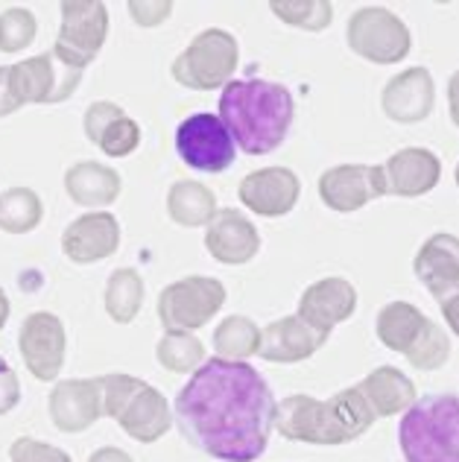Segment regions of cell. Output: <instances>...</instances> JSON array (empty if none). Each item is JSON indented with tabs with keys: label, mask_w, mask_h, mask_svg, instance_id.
Instances as JSON below:
<instances>
[{
	"label": "cell",
	"mask_w": 459,
	"mask_h": 462,
	"mask_svg": "<svg viewBox=\"0 0 459 462\" xmlns=\"http://www.w3.org/2000/svg\"><path fill=\"white\" fill-rule=\"evenodd\" d=\"M18 401H21V383L9 363L0 360V416H6Z\"/></svg>",
	"instance_id": "d590c367"
},
{
	"label": "cell",
	"mask_w": 459,
	"mask_h": 462,
	"mask_svg": "<svg viewBox=\"0 0 459 462\" xmlns=\"http://www.w3.org/2000/svg\"><path fill=\"white\" fill-rule=\"evenodd\" d=\"M176 152L188 167L199 170V173H223L234 164L237 143L220 115L197 112L179 124Z\"/></svg>",
	"instance_id": "30bf717a"
},
{
	"label": "cell",
	"mask_w": 459,
	"mask_h": 462,
	"mask_svg": "<svg viewBox=\"0 0 459 462\" xmlns=\"http://www.w3.org/2000/svg\"><path fill=\"white\" fill-rule=\"evenodd\" d=\"M9 70H12V65L0 68V117H6V115L15 112V108H21V103L15 100V94H12Z\"/></svg>",
	"instance_id": "8d00e7d4"
},
{
	"label": "cell",
	"mask_w": 459,
	"mask_h": 462,
	"mask_svg": "<svg viewBox=\"0 0 459 462\" xmlns=\"http://www.w3.org/2000/svg\"><path fill=\"white\" fill-rule=\"evenodd\" d=\"M448 108H451V120L456 124V129H459V70L451 77V82H448Z\"/></svg>",
	"instance_id": "ab89813d"
},
{
	"label": "cell",
	"mask_w": 459,
	"mask_h": 462,
	"mask_svg": "<svg viewBox=\"0 0 459 462\" xmlns=\"http://www.w3.org/2000/svg\"><path fill=\"white\" fill-rule=\"evenodd\" d=\"M173 4L170 0H138V4H129V15L135 18V23L141 27H159L167 18H170Z\"/></svg>",
	"instance_id": "e575fe53"
},
{
	"label": "cell",
	"mask_w": 459,
	"mask_h": 462,
	"mask_svg": "<svg viewBox=\"0 0 459 462\" xmlns=\"http://www.w3.org/2000/svg\"><path fill=\"white\" fill-rule=\"evenodd\" d=\"M225 305L223 282L208 275H190L182 282H173L159 296V319L167 331H197L208 325L220 308Z\"/></svg>",
	"instance_id": "ba28073f"
},
{
	"label": "cell",
	"mask_w": 459,
	"mask_h": 462,
	"mask_svg": "<svg viewBox=\"0 0 459 462\" xmlns=\"http://www.w3.org/2000/svg\"><path fill=\"white\" fill-rule=\"evenodd\" d=\"M436 103V85L427 68H407L386 82L381 106L395 124H418L433 112Z\"/></svg>",
	"instance_id": "ac0fdd59"
},
{
	"label": "cell",
	"mask_w": 459,
	"mask_h": 462,
	"mask_svg": "<svg viewBox=\"0 0 459 462\" xmlns=\"http://www.w3.org/2000/svg\"><path fill=\"white\" fill-rule=\"evenodd\" d=\"M59 12H62V30H59L53 53L62 65L86 70L106 44L108 9L100 0H86V4L68 0L59 6Z\"/></svg>",
	"instance_id": "9c48e42d"
},
{
	"label": "cell",
	"mask_w": 459,
	"mask_h": 462,
	"mask_svg": "<svg viewBox=\"0 0 459 462\" xmlns=\"http://www.w3.org/2000/svg\"><path fill=\"white\" fill-rule=\"evenodd\" d=\"M348 47L374 65H395L409 53L407 23L383 6H363L348 21Z\"/></svg>",
	"instance_id": "8fae6325"
},
{
	"label": "cell",
	"mask_w": 459,
	"mask_h": 462,
	"mask_svg": "<svg viewBox=\"0 0 459 462\" xmlns=\"http://www.w3.org/2000/svg\"><path fill=\"white\" fill-rule=\"evenodd\" d=\"M205 228H208L205 231V249L220 263H249L261 249V235L255 223L234 208H220Z\"/></svg>",
	"instance_id": "d6986e66"
},
{
	"label": "cell",
	"mask_w": 459,
	"mask_h": 462,
	"mask_svg": "<svg viewBox=\"0 0 459 462\" xmlns=\"http://www.w3.org/2000/svg\"><path fill=\"white\" fill-rule=\"evenodd\" d=\"M298 176L287 167H263L240 181V202L261 217H284L298 202Z\"/></svg>",
	"instance_id": "2e32d148"
},
{
	"label": "cell",
	"mask_w": 459,
	"mask_h": 462,
	"mask_svg": "<svg viewBox=\"0 0 459 462\" xmlns=\"http://www.w3.org/2000/svg\"><path fill=\"white\" fill-rule=\"evenodd\" d=\"M237 59H240V47L232 32L205 30L185 47V53L176 56L173 79L190 91L225 88L237 70Z\"/></svg>",
	"instance_id": "52a82bcc"
},
{
	"label": "cell",
	"mask_w": 459,
	"mask_h": 462,
	"mask_svg": "<svg viewBox=\"0 0 459 462\" xmlns=\"http://www.w3.org/2000/svg\"><path fill=\"white\" fill-rule=\"evenodd\" d=\"M270 383L243 360L211 357L190 374L173 401L179 433L223 462H255L275 428Z\"/></svg>",
	"instance_id": "6da1fadb"
},
{
	"label": "cell",
	"mask_w": 459,
	"mask_h": 462,
	"mask_svg": "<svg viewBox=\"0 0 459 462\" xmlns=\"http://www.w3.org/2000/svg\"><path fill=\"white\" fill-rule=\"evenodd\" d=\"M357 389L363 393L369 401V407L374 410V416H395V412H404L416 404V383L407 378L401 369L395 366H381L372 374H366L363 381L357 383Z\"/></svg>",
	"instance_id": "484cf974"
},
{
	"label": "cell",
	"mask_w": 459,
	"mask_h": 462,
	"mask_svg": "<svg viewBox=\"0 0 459 462\" xmlns=\"http://www.w3.org/2000/svg\"><path fill=\"white\" fill-rule=\"evenodd\" d=\"M216 211L220 208H216L214 190L199 185V181L182 179L170 188V193H167V214H170L173 223L185 226V228L208 226Z\"/></svg>",
	"instance_id": "4316f807"
},
{
	"label": "cell",
	"mask_w": 459,
	"mask_h": 462,
	"mask_svg": "<svg viewBox=\"0 0 459 462\" xmlns=\"http://www.w3.org/2000/svg\"><path fill=\"white\" fill-rule=\"evenodd\" d=\"M378 339L392 351H401L418 372H436L451 357V337L409 301H390L378 313Z\"/></svg>",
	"instance_id": "8992f818"
},
{
	"label": "cell",
	"mask_w": 459,
	"mask_h": 462,
	"mask_svg": "<svg viewBox=\"0 0 459 462\" xmlns=\"http://www.w3.org/2000/svg\"><path fill=\"white\" fill-rule=\"evenodd\" d=\"M82 129L86 138L96 143L108 158H124L138 150L141 143V126L132 120L117 103H91L82 117Z\"/></svg>",
	"instance_id": "7402d4cb"
},
{
	"label": "cell",
	"mask_w": 459,
	"mask_h": 462,
	"mask_svg": "<svg viewBox=\"0 0 459 462\" xmlns=\"http://www.w3.org/2000/svg\"><path fill=\"white\" fill-rule=\"evenodd\" d=\"M270 9L284 23H289V27L310 30V32L325 30L334 18V6L328 0H278Z\"/></svg>",
	"instance_id": "1f68e13d"
},
{
	"label": "cell",
	"mask_w": 459,
	"mask_h": 462,
	"mask_svg": "<svg viewBox=\"0 0 459 462\" xmlns=\"http://www.w3.org/2000/svg\"><path fill=\"white\" fill-rule=\"evenodd\" d=\"M293 115V94L270 79H232L220 97L223 124L249 155H267L281 147Z\"/></svg>",
	"instance_id": "7a4b0ae2"
},
{
	"label": "cell",
	"mask_w": 459,
	"mask_h": 462,
	"mask_svg": "<svg viewBox=\"0 0 459 462\" xmlns=\"http://www.w3.org/2000/svg\"><path fill=\"white\" fill-rule=\"evenodd\" d=\"M9 459L12 462H74L62 448L39 442V439H32V436H21V439L12 442Z\"/></svg>",
	"instance_id": "836d02e7"
},
{
	"label": "cell",
	"mask_w": 459,
	"mask_h": 462,
	"mask_svg": "<svg viewBox=\"0 0 459 462\" xmlns=\"http://www.w3.org/2000/svg\"><path fill=\"white\" fill-rule=\"evenodd\" d=\"M413 270L436 301L459 293V237L448 235V231H436L433 237H427L416 254Z\"/></svg>",
	"instance_id": "44dd1931"
},
{
	"label": "cell",
	"mask_w": 459,
	"mask_h": 462,
	"mask_svg": "<svg viewBox=\"0 0 459 462\" xmlns=\"http://www.w3.org/2000/svg\"><path fill=\"white\" fill-rule=\"evenodd\" d=\"M390 193L386 173L378 164H340L319 176V197L336 214L360 211L372 199Z\"/></svg>",
	"instance_id": "4fadbf2b"
},
{
	"label": "cell",
	"mask_w": 459,
	"mask_h": 462,
	"mask_svg": "<svg viewBox=\"0 0 459 462\" xmlns=\"http://www.w3.org/2000/svg\"><path fill=\"white\" fill-rule=\"evenodd\" d=\"M143 305V278L124 266L115 270L106 282V313L112 316L117 325H129L138 316Z\"/></svg>",
	"instance_id": "83f0119b"
},
{
	"label": "cell",
	"mask_w": 459,
	"mask_h": 462,
	"mask_svg": "<svg viewBox=\"0 0 459 462\" xmlns=\"http://www.w3.org/2000/svg\"><path fill=\"white\" fill-rule=\"evenodd\" d=\"M79 79H82V70L62 65L53 51L32 56L21 65H12V70H9L12 94H15V100L21 106L62 103L77 91Z\"/></svg>",
	"instance_id": "7c38bea8"
},
{
	"label": "cell",
	"mask_w": 459,
	"mask_h": 462,
	"mask_svg": "<svg viewBox=\"0 0 459 462\" xmlns=\"http://www.w3.org/2000/svg\"><path fill=\"white\" fill-rule=\"evenodd\" d=\"M456 188H459V164H456Z\"/></svg>",
	"instance_id": "b9f144b4"
},
{
	"label": "cell",
	"mask_w": 459,
	"mask_h": 462,
	"mask_svg": "<svg viewBox=\"0 0 459 462\" xmlns=\"http://www.w3.org/2000/svg\"><path fill=\"white\" fill-rule=\"evenodd\" d=\"M44 208L39 193L30 188H9L0 193V228L9 235H27L41 223Z\"/></svg>",
	"instance_id": "f546056e"
},
{
	"label": "cell",
	"mask_w": 459,
	"mask_h": 462,
	"mask_svg": "<svg viewBox=\"0 0 459 462\" xmlns=\"http://www.w3.org/2000/svg\"><path fill=\"white\" fill-rule=\"evenodd\" d=\"M378 421L357 386H348L328 401L313 395H287L275 410V428L289 442L345 445L363 436Z\"/></svg>",
	"instance_id": "3957f363"
},
{
	"label": "cell",
	"mask_w": 459,
	"mask_h": 462,
	"mask_svg": "<svg viewBox=\"0 0 459 462\" xmlns=\"http://www.w3.org/2000/svg\"><path fill=\"white\" fill-rule=\"evenodd\" d=\"M103 416V389L96 378L62 381L50 393V419L62 433H82Z\"/></svg>",
	"instance_id": "ffe728a7"
},
{
	"label": "cell",
	"mask_w": 459,
	"mask_h": 462,
	"mask_svg": "<svg viewBox=\"0 0 459 462\" xmlns=\"http://www.w3.org/2000/svg\"><path fill=\"white\" fill-rule=\"evenodd\" d=\"M35 18L30 9L12 6L0 15V53H18L35 39Z\"/></svg>",
	"instance_id": "d6a6232c"
},
{
	"label": "cell",
	"mask_w": 459,
	"mask_h": 462,
	"mask_svg": "<svg viewBox=\"0 0 459 462\" xmlns=\"http://www.w3.org/2000/svg\"><path fill=\"white\" fill-rule=\"evenodd\" d=\"M65 190L82 208H106V205H112L120 197L124 181H120V173L115 167L96 162H77L65 173Z\"/></svg>",
	"instance_id": "d4e9b609"
},
{
	"label": "cell",
	"mask_w": 459,
	"mask_h": 462,
	"mask_svg": "<svg viewBox=\"0 0 459 462\" xmlns=\"http://www.w3.org/2000/svg\"><path fill=\"white\" fill-rule=\"evenodd\" d=\"M357 310V290L345 278H322L310 284L298 299V319L308 322L313 331L331 337L334 325L345 322Z\"/></svg>",
	"instance_id": "9a60e30c"
},
{
	"label": "cell",
	"mask_w": 459,
	"mask_h": 462,
	"mask_svg": "<svg viewBox=\"0 0 459 462\" xmlns=\"http://www.w3.org/2000/svg\"><path fill=\"white\" fill-rule=\"evenodd\" d=\"M386 188L395 197H425L442 179V162L430 150L407 147L390 155V162L383 164Z\"/></svg>",
	"instance_id": "cb8c5ba5"
},
{
	"label": "cell",
	"mask_w": 459,
	"mask_h": 462,
	"mask_svg": "<svg viewBox=\"0 0 459 462\" xmlns=\"http://www.w3.org/2000/svg\"><path fill=\"white\" fill-rule=\"evenodd\" d=\"M398 445L407 462H459V395L416 398L398 428Z\"/></svg>",
	"instance_id": "277c9868"
},
{
	"label": "cell",
	"mask_w": 459,
	"mask_h": 462,
	"mask_svg": "<svg viewBox=\"0 0 459 462\" xmlns=\"http://www.w3.org/2000/svg\"><path fill=\"white\" fill-rule=\"evenodd\" d=\"M88 462H132V457L120 448H100L88 457Z\"/></svg>",
	"instance_id": "f35d334b"
},
{
	"label": "cell",
	"mask_w": 459,
	"mask_h": 462,
	"mask_svg": "<svg viewBox=\"0 0 459 462\" xmlns=\"http://www.w3.org/2000/svg\"><path fill=\"white\" fill-rule=\"evenodd\" d=\"M439 308H442L445 322H448L451 331L459 337V293H454V296H448L445 301H439Z\"/></svg>",
	"instance_id": "74e56055"
},
{
	"label": "cell",
	"mask_w": 459,
	"mask_h": 462,
	"mask_svg": "<svg viewBox=\"0 0 459 462\" xmlns=\"http://www.w3.org/2000/svg\"><path fill=\"white\" fill-rule=\"evenodd\" d=\"M6 319H9V299L4 293V287H0V331H4Z\"/></svg>",
	"instance_id": "60d3db41"
},
{
	"label": "cell",
	"mask_w": 459,
	"mask_h": 462,
	"mask_svg": "<svg viewBox=\"0 0 459 462\" xmlns=\"http://www.w3.org/2000/svg\"><path fill=\"white\" fill-rule=\"evenodd\" d=\"M155 360L176 374L197 372L205 363V346L188 331H167L155 346Z\"/></svg>",
	"instance_id": "4dcf8cb0"
},
{
	"label": "cell",
	"mask_w": 459,
	"mask_h": 462,
	"mask_svg": "<svg viewBox=\"0 0 459 462\" xmlns=\"http://www.w3.org/2000/svg\"><path fill=\"white\" fill-rule=\"evenodd\" d=\"M21 357L35 381H56L65 366L68 334L65 325L53 313H30L18 331Z\"/></svg>",
	"instance_id": "5bb4252c"
},
{
	"label": "cell",
	"mask_w": 459,
	"mask_h": 462,
	"mask_svg": "<svg viewBox=\"0 0 459 462\" xmlns=\"http://www.w3.org/2000/svg\"><path fill=\"white\" fill-rule=\"evenodd\" d=\"M261 328L249 316H225L214 331V348L223 360H243L258 355Z\"/></svg>",
	"instance_id": "f1b7e54d"
},
{
	"label": "cell",
	"mask_w": 459,
	"mask_h": 462,
	"mask_svg": "<svg viewBox=\"0 0 459 462\" xmlns=\"http://www.w3.org/2000/svg\"><path fill=\"white\" fill-rule=\"evenodd\" d=\"M120 246V223L108 211H91L74 220L62 235V252L74 263H96Z\"/></svg>",
	"instance_id": "e0dca14e"
},
{
	"label": "cell",
	"mask_w": 459,
	"mask_h": 462,
	"mask_svg": "<svg viewBox=\"0 0 459 462\" xmlns=\"http://www.w3.org/2000/svg\"><path fill=\"white\" fill-rule=\"evenodd\" d=\"M325 343H328V337L313 331L298 316H284V319H275L261 331L258 357L270 363H298L317 355Z\"/></svg>",
	"instance_id": "603a6c76"
},
{
	"label": "cell",
	"mask_w": 459,
	"mask_h": 462,
	"mask_svg": "<svg viewBox=\"0 0 459 462\" xmlns=\"http://www.w3.org/2000/svg\"><path fill=\"white\" fill-rule=\"evenodd\" d=\"M103 416L115 419L135 442L152 445L173 428V410L167 398L147 381L124 372L103 374Z\"/></svg>",
	"instance_id": "5b68a950"
}]
</instances>
